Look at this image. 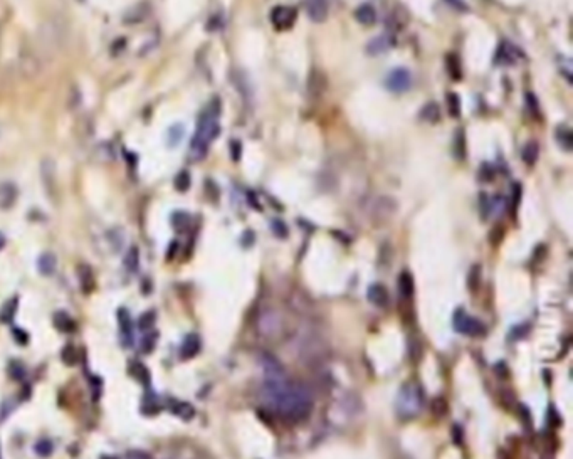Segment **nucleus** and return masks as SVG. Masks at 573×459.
<instances>
[{
    "mask_svg": "<svg viewBox=\"0 0 573 459\" xmlns=\"http://www.w3.org/2000/svg\"><path fill=\"white\" fill-rule=\"evenodd\" d=\"M261 397L271 412L288 421H303L313 410V393L303 384L292 382L276 358L262 353Z\"/></svg>",
    "mask_w": 573,
    "mask_h": 459,
    "instance_id": "obj_1",
    "label": "nucleus"
},
{
    "mask_svg": "<svg viewBox=\"0 0 573 459\" xmlns=\"http://www.w3.org/2000/svg\"><path fill=\"white\" fill-rule=\"evenodd\" d=\"M218 116H221V103H218V99H214L212 103L207 104L202 115H200L194 140L190 143L189 155L194 160H202L207 155L211 143L217 138L218 131H221Z\"/></svg>",
    "mask_w": 573,
    "mask_h": 459,
    "instance_id": "obj_2",
    "label": "nucleus"
},
{
    "mask_svg": "<svg viewBox=\"0 0 573 459\" xmlns=\"http://www.w3.org/2000/svg\"><path fill=\"white\" fill-rule=\"evenodd\" d=\"M395 409L399 417L405 419V421L417 417L424 409V392L421 386L414 382L404 384L397 393Z\"/></svg>",
    "mask_w": 573,
    "mask_h": 459,
    "instance_id": "obj_3",
    "label": "nucleus"
},
{
    "mask_svg": "<svg viewBox=\"0 0 573 459\" xmlns=\"http://www.w3.org/2000/svg\"><path fill=\"white\" fill-rule=\"evenodd\" d=\"M283 318L276 310L268 308L264 310L257 318V331L264 338H276V336L283 331Z\"/></svg>",
    "mask_w": 573,
    "mask_h": 459,
    "instance_id": "obj_4",
    "label": "nucleus"
},
{
    "mask_svg": "<svg viewBox=\"0 0 573 459\" xmlns=\"http://www.w3.org/2000/svg\"><path fill=\"white\" fill-rule=\"evenodd\" d=\"M452 322H454V326H456V330L462 335L479 336V335L484 333L483 323L474 320V318L469 317V314L464 313V312H461V310H459V312H456V314H454Z\"/></svg>",
    "mask_w": 573,
    "mask_h": 459,
    "instance_id": "obj_5",
    "label": "nucleus"
},
{
    "mask_svg": "<svg viewBox=\"0 0 573 459\" xmlns=\"http://www.w3.org/2000/svg\"><path fill=\"white\" fill-rule=\"evenodd\" d=\"M410 85H412V76H410V73L404 68L393 69V71L387 76V80H385V86H387L392 93H405L410 87Z\"/></svg>",
    "mask_w": 573,
    "mask_h": 459,
    "instance_id": "obj_6",
    "label": "nucleus"
},
{
    "mask_svg": "<svg viewBox=\"0 0 573 459\" xmlns=\"http://www.w3.org/2000/svg\"><path fill=\"white\" fill-rule=\"evenodd\" d=\"M296 16H297L296 8L279 6V7H274L273 12H271V22H273V25L278 30H286V29L292 27V24H295V20H296Z\"/></svg>",
    "mask_w": 573,
    "mask_h": 459,
    "instance_id": "obj_7",
    "label": "nucleus"
},
{
    "mask_svg": "<svg viewBox=\"0 0 573 459\" xmlns=\"http://www.w3.org/2000/svg\"><path fill=\"white\" fill-rule=\"evenodd\" d=\"M330 2L328 0H306V12L313 22L326 20Z\"/></svg>",
    "mask_w": 573,
    "mask_h": 459,
    "instance_id": "obj_8",
    "label": "nucleus"
},
{
    "mask_svg": "<svg viewBox=\"0 0 573 459\" xmlns=\"http://www.w3.org/2000/svg\"><path fill=\"white\" fill-rule=\"evenodd\" d=\"M357 20L363 25H371L377 22V11L370 6V4H363L355 11Z\"/></svg>",
    "mask_w": 573,
    "mask_h": 459,
    "instance_id": "obj_9",
    "label": "nucleus"
},
{
    "mask_svg": "<svg viewBox=\"0 0 573 459\" xmlns=\"http://www.w3.org/2000/svg\"><path fill=\"white\" fill-rule=\"evenodd\" d=\"M200 350V338L197 335H189L185 336V340H183L182 343V348H180V353L183 358H192L195 357L197 353H199Z\"/></svg>",
    "mask_w": 573,
    "mask_h": 459,
    "instance_id": "obj_10",
    "label": "nucleus"
},
{
    "mask_svg": "<svg viewBox=\"0 0 573 459\" xmlns=\"http://www.w3.org/2000/svg\"><path fill=\"white\" fill-rule=\"evenodd\" d=\"M369 298L374 305L385 306L388 303V293L382 284H371L369 288Z\"/></svg>",
    "mask_w": 573,
    "mask_h": 459,
    "instance_id": "obj_11",
    "label": "nucleus"
},
{
    "mask_svg": "<svg viewBox=\"0 0 573 459\" xmlns=\"http://www.w3.org/2000/svg\"><path fill=\"white\" fill-rule=\"evenodd\" d=\"M421 120L427 123H437L440 120V108L436 103H427L421 109Z\"/></svg>",
    "mask_w": 573,
    "mask_h": 459,
    "instance_id": "obj_12",
    "label": "nucleus"
},
{
    "mask_svg": "<svg viewBox=\"0 0 573 459\" xmlns=\"http://www.w3.org/2000/svg\"><path fill=\"white\" fill-rule=\"evenodd\" d=\"M17 192L11 183H4L0 185V207H11L14 204Z\"/></svg>",
    "mask_w": 573,
    "mask_h": 459,
    "instance_id": "obj_13",
    "label": "nucleus"
},
{
    "mask_svg": "<svg viewBox=\"0 0 573 459\" xmlns=\"http://www.w3.org/2000/svg\"><path fill=\"white\" fill-rule=\"evenodd\" d=\"M392 46H393V41L390 37H388V36H378V37H375L374 41L370 42L369 49H370V52H374V54H380V52L390 49Z\"/></svg>",
    "mask_w": 573,
    "mask_h": 459,
    "instance_id": "obj_14",
    "label": "nucleus"
},
{
    "mask_svg": "<svg viewBox=\"0 0 573 459\" xmlns=\"http://www.w3.org/2000/svg\"><path fill=\"white\" fill-rule=\"evenodd\" d=\"M56 269V257L54 255H51V252H46V255H42L39 257V271H41L42 274H46V276H49V274L54 273Z\"/></svg>",
    "mask_w": 573,
    "mask_h": 459,
    "instance_id": "obj_15",
    "label": "nucleus"
},
{
    "mask_svg": "<svg viewBox=\"0 0 573 459\" xmlns=\"http://www.w3.org/2000/svg\"><path fill=\"white\" fill-rule=\"evenodd\" d=\"M54 323H56V326H58L61 331H66V333H68V331H73L74 328H76V323L73 322V318L69 317L68 313H63V312L56 313Z\"/></svg>",
    "mask_w": 573,
    "mask_h": 459,
    "instance_id": "obj_16",
    "label": "nucleus"
},
{
    "mask_svg": "<svg viewBox=\"0 0 573 459\" xmlns=\"http://www.w3.org/2000/svg\"><path fill=\"white\" fill-rule=\"evenodd\" d=\"M80 281L85 291H91L94 288V276L93 271L87 266H80Z\"/></svg>",
    "mask_w": 573,
    "mask_h": 459,
    "instance_id": "obj_17",
    "label": "nucleus"
},
{
    "mask_svg": "<svg viewBox=\"0 0 573 459\" xmlns=\"http://www.w3.org/2000/svg\"><path fill=\"white\" fill-rule=\"evenodd\" d=\"M392 202L393 200L390 197H378L377 202H375V211H377L375 214H380L382 219H388L393 212H395V209H387V205H390Z\"/></svg>",
    "mask_w": 573,
    "mask_h": 459,
    "instance_id": "obj_18",
    "label": "nucleus"
},
{
    "mask_svg": "<svg viewBox=\"0 0 573 459\" xmlns=\"http://www.w3.org/2000/svg\"><path fill=\"white\" fill-rule=\"evenodd\" d=\"M183 135H185V128H183V125H173L172 128L168 130V133H167V142H168V145L170 147H177L178 143L182 142L183 140Z\"/></svg>",
    "mask_w": 573,
    "mask_h": 459,
    "instance_id": "obj_19",
    "label": "nucleus"
},
{
    "mask_svg": "<svg viewBox=\"0 0 573 459\" xmlns=\"http://www.w3.org/2000/svg\"><path fill=\"white\" fill-rule=\"evenodd\" d=\"M308 87H309V94L319 96L321 94V91L325 90V78H323L319 73H313L312 78H309Z\"/></svg>",
    "mask_w": 573,
    "mask_h": 459,
    "instance_id": "obj_20",
    "label": "nucleus"
},
{
    "mask_svg": "<svg viewBox=\"0 0 573 459\" xmlns=\"http://www.w3.org/2000/svg\"><path fill=\"white\" fill-rule=\"evenodd\" d=\"M448 69H449L450 78H454L456 81L461 80L462 69H461V63H459V58L456 54H449L448 56Z\"/></svg>",
    "mask_w": 573,
    "mask_h": 459,
    "instance_id": "obj_21",
    "label": "nucleus"
},
{
    "mask_svg": "<svg viewBox=\"0 0 573 459\" xmlns=\"http://www.w3.org/2000/svg\"><path fill=\"white\" fill-rule=\"evenodd\" d=\"M557 140L558 143L562 145L563 150H572V145H573V138H572V131L568 128H558L557 130Z\"/></svg>",
    "mask_w": 573,
    "mask_h": 459,
    "instance_id": "obj_22",
    "label": "nucleus"
},
{
    "mask_svg": "<svg viewBox=\"0 0 573 459\" xmlns=\"http://www.w3.org/2000/svg\"><path fill=\"white\" fill-rule=\"evenodd\" d=\"M138 261H140V252L137 247H131L128 252H126V257H125V266L126 269L131 271H137L138 269Z\"/></svg>",
    "mask_w": 573,
    "mask_h": 459,
    "instance_id": "obj_23",
    "label": "nucleus"
},
{
    "mask_svg": "<svg viewBox=\"0 0 573 459\" xmlns=\"http://www.w3.org/2000/svg\"><path fill=\"white\" fill-rule=\"evenodd\" d=\"M399 286H400V291L402 295L405 296V298H409V296H412L414 293V281L412 278H410L409 273H404L399 279Z\"/></svg>",
    "mask_w": 573,
    "mask_h": 459,
    "instance_id": "obj_24",
    "label": "nucleus"
},
{
    "mask_svg": "<svg viewBox=\"0 0 573 459\" xmlns=\"http://www.w3.org/2000/svg\"><path fill=\"white\" fill-rule=\"evenodd\" d=\"M538 159V145L536 143H528L523 148V160L526 165H533Z\"/></svg>",
    "mask_w": 573,
    "mask_h": 459,
    "instance_id": "obj_25",
    "label": "nucleus"
},
{
    "mask_svg": "<svg viewBox=\"0 0 573 459\" xmlns=\"http://www.w3.org/2000/svg\"><path fill=\"white\" fill-rule=\"evenodd\" d=\"M448 106H449V113L452 118H457L461 115V99H459V96L456 93H449L448 94Z\"/></svg>",
    "mask_w": 573,
    "mask_h": 459,
    "instance_id": "obj_26",
    "label": "nucleus"
},
{
    "mask_svg": "<svg viewBox=\"0 0 573 459\" xmlns=\"http://www.w3.org/2000/svg\"><path fill=\"white\" fill-rule=\"evenodd\" d=\"M16 310H17V300H12L11 303H7L2 310H0V322H6V323L11 322L12 317L16 314Z\"/></svg>",
    "mask_w": 573,
    "mask_h": 459,
    "instance_id": "obj_27",
    "label": "nucleus"
},
{
    "mask_svg": "<svg viewBox=\"0 0 573 459\" xmlns=\"http://www.w3.org/2000/svg\"><path fill=\"white\" fill-rule=\"evenodd\" d=\"M118 320H120V326H121V331L126 336H130L131 333V318L126 310H120V314H118Z\"/></svg>",
    "mask_w": 573,
    "mask_h": 459,
    "instance_id": "obj_28",
    "label": "nucleus"
},
{
    "mask_svg": "<svg viewBox=\"0 0 573 459\" xmlns=\"http://www.w3.org/2000/svg\"><path fill=\"white\" fill-rule=\"evenodd\" d=\"M172 410L175 414H178L183 419H190L192 415H194V409H192V405L183 404V402H177Z\"/></svg>",
    "mask_w": 573,
    "mask_h": 459,
    "instance_id": "obj_29",
    "label": "nucleus"
},
{
    "mask_svg": "<svg viewBox=\"0 0 573 459\" xmlns=\"http://www.w3.org/2000/svg\"><path fill=\"white\" fill-rule=\"evenodd\" d=\"M133 375L140 380V382L145 384V386L148 382H150V374H148V370L142 364H135L133 365Z\"/></svg>",
    "mask_w": 573,
    "mask_h": 459,
    "instance_id": "obj_30",
    "label": "nucleus"
},
{
    "mask_svg": "<svg viewBox=\"0 0 573 459\" xmlns=\"http://www.w3.org/2000/svg\"><path fill=\"white\" fill-rule=\"evenodd\" d=\"M36 453L42 458L51 456V453H52V443H51V441H47V439L39 441V443L36 444Z\"/></svg>",
    "mask_w": 573,
    "mask_h": 459,
    "instance_id": "obj_31",
    "label": "nucleus"
},
{
    "mask_svg": "<svg viewBox=\"0 0 573 459\" xmlns=\"http://www.w3.org/2000/svg\"><path fill=\"white\" fill-rule=\"evenodd\" d=\"M153 323H155V314L145 313L138 320V326H140V330H150V328L153 326Z\"/></svg>",
    "mask_w": 573,
    "mask_h": 459,
    "instance_id": "obj_32",
    "label": "nucleus"
},
{
    "mask_svg": "<svg viewBox=\"0 0 573 459\" xmlns=\"http://www.w3.org/2000/svg\"><path fill=\"white\" fill-rule=\"evenodd\" d=\"M125 459H153V458L145 451H138V449H133V451L126 453Z\"/></svg>",
    "mask_w": 573,
    "mask_h": 459,
    "instance_id": "obj_33",
    "label": "nucleus"
},
{
    "mask_svg": "<svg viewBox=\"0 0 573 459\" xmlns=\"http://www.w3.org/2000/svg\"><path fill=\"white\" fill-rule=\"evenodd\" d=\"M155 340H156V335H152V336H147L145 340H143V347H142V350L145 353H148V352H152L153 348H155Z\"/></svg>",
    "mask_w": 573,
    "mask_h": 459,
    "instance_id": "obj_34",
    "label": "nucleus"
},
{
    "mask_svg": "<svg viewBox=\"0 0 573 459\" xmlns=\"http://www.w3.org/2000/svg\"><path fill=\"white\" fill-rule=\"evenodd\" d=\"M448 2L450 4V6L459 8V11H467V6L464 2H462V0H448Z\"/></svg>",
    "mask_w": 573,
    "mask_h": 459,
    "instance_id": "obj_35",
    "label": "nucleus"
},
{
    "mask_svg": "<svg viewBox=\"0 0 573 459\" xmlns=\"http://www.w3.org/2000/svg\"><path fill=\"white\" fill-rule=\"evenodd\" d=\"M161 459H178V456L175 458V456H167V458H161Z\"/></svg>",
    "mask_w": 573,
    "mask_h": 459,
    "instance_id": "obj_36",
    "label": "nucleus"
},
{
    "mask_svg": "<svg viewBox=\"0 0 573 459\" xmlns=\"http://www.w3.org/2000/svg\"><path fill=\"white\" fill-rule=\"evenodd\" d=\"M178 459H197V458H180V456H178Z\"/></svg>",
    "mask_w": 573,
    "mask_h": 459,
    "instance_id": "obj_37",
    "label": "nucleus"
},
{
    "mask_svg": "<svg viewBox=\"0 0 573 459\" xmlns=\"http://www.w3.org/2000/svg\"><path fill=\"white\" fill-rule=\"evenodd\" d=\"M0 459H2V448H0Z\"/></svg>",
    "mask_w": 573,
    "mask_h": 459,
    "instance_id": "obj_38",
    "label": "nucleus"
},
{
    "mask_svg": "<svg viewBox=\"0 0 573 459\" xmlns=\"http://www.w3.org/2000/svg\"><path fill=\"white\" fill-rule=\"evenodd\" d=\"M2 244H4V240H0V247H2Z\"/></svg>",
    "mask_w": 573,
    "mask_h": 459,
    "instance_id": "obj_39",
    "label": "nucleus"
}]
</instances>
